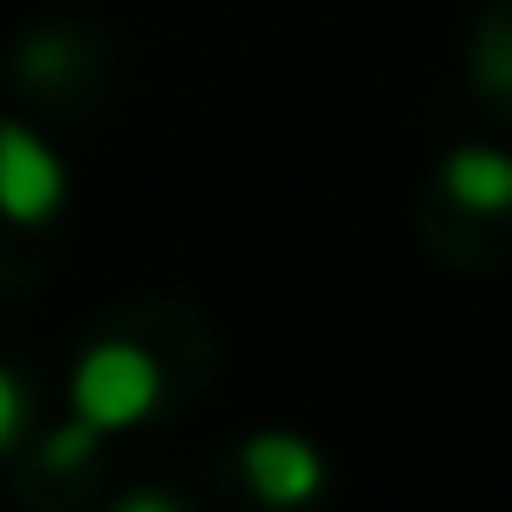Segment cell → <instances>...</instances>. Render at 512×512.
I'll return each instance as SVG.
<instances>
[{"label":"cell","instance_id":"52a82bcc","mask_svg":"<svg viewBox=\"0 0 512 512\" xmlns=\"http://www.w3.org/2000/svg\"><path fill=\"white\" fill-rule=\"evenodd\" d=\"M480 72H487L493 85H506V91H512V33H506V39H493V46H487V59H480Z\"/></svg>","mask_w":512,"mask_h":512},{"label":"cell","instance_id":"5b68a950","mask_svg":"<svg viewBox=\"0 0 512 512\" xmlns=\"http://www.w3.org/2000/svg\"><path fill=\"white\" fill-rule=\"evenodd\" d=\"M98 435H104V428H98V422H85V415H78V422H65L59 435L46 441V467H85V461H91V448H98Z\"/></svg>","mask_w":512,"mask_h":512},{"label":"cell","instance_id":"277c9868","mask_svg":"<svg viewBox=\"0 0 512 512\" xmlns=\"http://www.w3.org/2000/svg\"><path fill=\"white\" fill-rule=\"evenodd\" d=\"M441 188H448L467 214H512V156L467 143V150H454L448 163H441Z\"/></svg>","mask_w":512,"mask_h":512},{"label":"cell","instance_id":"8992f818","mask_svg":"<svg viewBox=\"0 0 512 512\" xmlns=\"http://www.w3.org/2000/svg\"><path fill=\"white\" fill-rule=\"evenodd\" d=\"M20 415H26V396H20V383L0 370V448H13V435H20Z\"/></svg>","mask_w":512,"mask_h":512},{"label":"cell","instance_id":"3957f363","mask_svg":"<svg viewBox=\"0 0 512 512\" xmlns=\"http://www.w3.org/2000/svg\"><path fill=\"white\" fill-rule=\"evenodd\" d=\"M240 474L273 506H305L325 487V461H318V448L299 441V435H253L247 448H240Z\"/></svg>","mask_w":512,"mask_h":512},{"label":"cell","instance_id":"7a4b0ae2","mask_svg":"<svg viewBox=\"0 0 512 512\" xmlns=\"http://www.w3.org/2000/svg\"><path fill=\"white\" fill-rule=\"evenodd\" d=\"M59 201H65L59 156L26 124H7V117H0V214H7L13 227H39V221L59 214Z\"/></svg>","mask_w":512,"mask_h":512},{"label":"cell","instance_id":"6da1fadb","mask_svg":"<svg viewBox=\"0 0 512 512\" xmlns=\"http://www.w3.org/2000/svg\"><path fill=\"white\" fill-rule=\"evenodd\" d=\"M156 396H163V370H156V357L137 350V344L85 350V363H78V376H72V409L98 428L143 422V415L156 409Z\"/></svg>","mask_w":512,"mask_h":512}]
</instances>
